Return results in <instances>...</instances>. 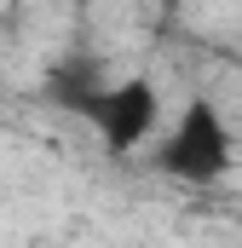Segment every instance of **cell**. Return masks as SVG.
<instances>
[{"mask_svg": "<svg viewBox=\"0 0 242 248\" xmlns=\"http://www.w3.org/2000/svg\"><path fill=\"white\" fill-rule=\"evenodd\" d=\"M237 162V139H231V122L208 104V98H190L179 110V122L167 127V139L156 144V168L179 185H213L225 179Z\"/></svg>", "mask_w": 242, "mask_h": 248, "instance_id": "obj_1", "label": "cell"}, {"mask_svg": "<svg viewBox=\"0 0 242 248\" xmlns=\"http://www.w3.org/2000/svg\"><path fill=\"white\" fill-rule=\"evenodd\" d=\"M81 122H92L98 144H104L110 156H127V150H138V144L162 127V93H156V81H144V75L104 81L98 98L81 110Z\"/></svg>", "mask_w": 242, "mask_h": 248, "instance_id": "obj_2", "label": "cell"}, {"mask_svg": "<svg viewBox=\"0 0 242 248\" xmlns=\"http://www.w3.org/2000/svg\"><path fill=\"white\" fill-rule=\"evenodd\" d=\"M46 87H52V98H58L63 110H75V116H81V110L98 98V87H104V81L92 75V63H75V58H69V63L52 69V81H46Z\"/></svg>", "mask_w": 242, "mask_h": 248, "instance_id": "obj_3", "label": "cell"}]
</instances>
